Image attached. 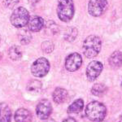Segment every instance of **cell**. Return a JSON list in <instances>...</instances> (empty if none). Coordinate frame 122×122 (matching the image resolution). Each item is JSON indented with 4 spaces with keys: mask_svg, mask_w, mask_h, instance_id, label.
<instances>
[{
    "mask_svg": "<svg viewBox=\"0 0 122 122\" xmlns=\"http://www.w3.org/2000/svg\"><path fill=\"white\" fill-rule=\"evenodd\" d=\"M18 38L21 44L26 45L30 42L31 39H32V35L27 29H21L18 33Z\"/></svg>",
    "mask_w": 122,
    "mask_h": 122,
    "instance_id": "obj_16",
    "label": "cell"
},
{
    "mask_svg": "<svg viewBox=\"0 0 122 122\" xmlns=\"http://www.w3.org/2000/svg\"><path fill=\"white\" fill-rule=\"evenodd\" d=\"M107 7V0H90L88 4V11L92 16L98 17L105 12Z\"/></svg>",
    "mask_w": 122,
    "mask_h": 122,
    "instance_id": "obj_6",
    "label": "cell"
},
{
    "mask_svg": "<svg viewBox=\"0 0 122 122\" xmlns=\"http://www.w3.org/2000/svg\"><path fill=\"white\" fill-rule=\"evenodd\" d=\"M29 2H30L31 3H38V2H40L41 0H29Z\"/></svg>",
    "mask_w": 122,
    "mask_h": 122,
    "instance_id": "obj_25",
    "label": "cell"
},
{
    "mask_svg": "<svg viewBox=\"0 0 122 122\" xmlns=\"http://www.w3.org/2000/svg\"><path fill=\"white\" fill-rule=\"evenodd\" d=\"M102 42L98 36L90 35L85 39L83 42V53L87 58H94L99 55L101 50Z\"/></svg>",
    "mask_w": 122,
    "mask_h": 122,
    "instance_id": "obj_1",
    "label": "cell"
},
{
    "mask_svg": "<svg viewBox=\"0 0 122 122\" xmlns=\"http://www.w3.org/2000/svg\"><path fill=\"white\" fill-rule=\"evenodd\" d=\"M63 122H76V121L75 119H73V118L69 117V118H67V119H65Z\"/></svg>",
    "mask_w": 122,
    "mask_h": 122,
    "instance_id": "obj_24",
    "label": "cell"
},
{
    "mask_svg": "<svg viewBox=\"0 0 122 122\" xmlns=\"http://www.w3.org/2000/svg\"><path fill=\"white\" fill-rule=\"evenodd\" d=\"M77 36V29L75 27H69L66 29L64 33V39L68 42L74 41Z\"/></svg>",
    "mask_w": 122,
    "mask_h": 122,
    "instance_id": "obj_18",
    "label": "cell"
},
{
    "mask_svg": "<svg viewBox=\"0 0 122 122\" xmlns=\"http://www.w3.org/2000/svg\"><path fill=\"white\" fill-rule=\"evenodd\" d=\"M107 114V108L102 103L94 101L90 103L86 108V115L92 121H103Z\"/></svg>",
    "mask_w": 122,
    "mask_h": 122,
    "instance_id": "obj_2",
    "label": "cell"
},
{
    "mask_svg": "<svg viewBox=\"0 0 122 122\" xmlns=\"http://www.w3.org/2000/svg\"><path fill=\"white\" fill-rule=\"evenodd\" d=\"M82 64V58L78 53H72L66 58L65 68L68 72H75Z\"/></svg>",
    "mask_w": 122,
    "mask_h": 122,
    "instance_id": "obj_8",
    "label": "cell"
},
{
    "mask_svg": "<svg viewBox=\"0 0 122 122\" xmlns=\"http://www.w3.org/2000/svg\"><path fill=\"white\" fill-rule=\"evenodd\" d=\"M121 119H122V115H121Z\"/></svg>",
    "mask_w": 122,
    "mask_h": 122,
    "instance_id": "obj_30",
    "label": "cell"
},
{
    "mask_svg": "<svg viewBox=\"0 0 122 122\" xmlns=\"http://www.w3.org/2000/svg\"><path fill=\"white\" fill-rule=\"evenodd\" d=\"M50 70V63L46 58H39L31 66V72L36 77H43Z\"/></svg>",
    "mask_w": 122,
    "mask_h": 122,
    "instance_id": "obj_5",
    "label": "cell"
},
{
    "mask_svg": "<svg viewBox=\"0 0 122 122\" xmlns=\"http://www.w3.org/2000/svg\"><path fill=\"white\" fill-rule=\"evenodd\" d=\"M0 42H1V36H0Z\"/></svg>",
    "mask_w": 122,
    "mask_h": 122,
    "instance_id": "obj_29",
    "label": "cell"
},
{
    "mask_svg": "<svg viewBox=\"0 0 122 122\" xmlns=\"http://www.w3.org/2000/svg\"><path fill=\"white\" fill-rule=\"evenodd\" d=\"M46 30L47 32H51V34H56L59 31L58 25L53 21H48L46 25Z\"/></svg>",
    "mask_w": 122,
    "mask_h": 122,
    "instance_id": "obj_21",
    "label": "cell"
},
{
    "mask_svg": "<svg viewBox=\"0 0 122 122\" xmlns=\"http://www.w3.org/2000/svg\"><path fill=\"white\" fill-rule=\"evenodd\" d=\"M8 55L12 60H19L22 57V51L18 46H12L10 47Z\"/></svg>",
    "mask_w": 122,
    "mask_h": 122,
    "instance_id": "obj_17",
    "label": "cell"
},
{
    "mask_svg": "<svg viewBox=\"0 0 122 122\" xmlns=\"http://www.w3.org/2000/svg\"><path fill=\"white\" fill-rule=\"evenodd\" d=\"M119 122H122V119H121V121H120Z\"/></svg>",
    "mask_w": 122,
    "mask_h": 122,
    "instance_id": "obj_28",
    "label": "cell"
},
{
    "mask_svg": "<svg viewBox=\"0 0 122 122\" xmlns=\"http://www.w3.org/2000/svg\"><path fill=\"white\" fill-rule=\"evenodd\" d=\"M42 89V83L38 80H32L27 85V90L32 93H37Z\"/></svg>",
    "mask_w": 122,
    "mask_h": 122,
    "instance_id": "obj_19",
    "label": "cell"
},
{
    "mask_svg": "<svg viewBox=\"0 0 122 122\" xmlns=\"http://www.w3.org/2000/svg\"><path fill=\"white\" fill-rule=\"evenodd\" d=\"M84 107V102L82 99H76L73 102L68 108V113H79L82 111Z\"/></svg>",
    "mask_w": 122,
    "mask_h": 122,
    "instance_id": "obj_15",
    "label": "cell"
},
{
    "mask_svg": "<svg viewBox=\"0 0 122 122\" xmlns=\"http://www.w3.org/2000/svg\"><path fill=\"white\" fill-rule=\"evenodd\" d=\"M75 13L74 3L72 0H59L57 5V15L60 20L68 22Z\"/></svg>",
    "mask_w": 122,
    "mask_h": 122,
    "instance_id": "obj_3",
    "label": "cell"
},
{
    "mask_svg": "<svg viewBox=\"0 0 122 122\" xmlns=\"http://www.w3.org/2000/svg\"><path fill=\"white\" fill-rule=\"evenodd\" d=\"M18 3L19 0H3V4L7 8H13Z\"/></svg>",
    "mask_w": 122,
    "mask_h": 122,
    "instance_id": "obj_23",
    "label": "cell"
},
{
    "mask_svg": "<svg viewBox=\"0 0 122 122\" xmlns=\"http://www.w3.org/2000/svg\"><path fill=\"white\" fill-rule=\"evenodd\" d=\"M103 66L99 61L94 60L90 62L86 68V76L90 81H94L102 72Z\"/></svg>",
    "mask_w": 122,
    "mask_h": 122,
    "instance_id": "obj_7",
    "label": "cell"
},
{
    "mask_svg": "<svg viewBox=\"0 0 122 122\" xmlns=\"http://www.w3.org/2000/svg\"><path fill=\"white\" fill-rule=\"evenodd\" d=\"M15 121L16 122H32V115L25 108H20L15 113Z\"/></svg>",
    "mask_w": 122,
    "mask_h": 122,
    "instance_id": "obj_11",
    "label": "cell"
},
{
    "mask_svg": "<svg viewBox=\"0 0 122 122\" xmlns=\"http://www.w3.org/2000/svg\"><path fill=\"white\" fill-rule=\"evenodd\" d=\"M105 91H106V87L103 84L94 85V86L91 89V93L93 94L94 95H96V96L102 95Z\"/></svg>",
    "mask_w": 122,
    "mask_h": 122,
    "instance_id": "obj_20",
    "label": "cell"
},
{
    "mask_svg": "<svg viewBox=\"0 0 122 122\" xmlns=\"http://www.w3.org/2000/svg\"><path fill=\"white\" fill-rule=\"evenodd\" d=\"M68 91L65 89H64V88L60 87L56 88L52 94L53 100H54L55 103L58 104L64 103L67 100V99H68Z\"/></svg>",
    "mask_w": 122,
    "mask_h": 122,
    "instance_id": "obj_12",
    "label": "cell"
},
{
    "mask_svg": "<svg viewBox=\"0 0 122 122\" xmlns=\"http://www.w3.org/2000/svg\"><path fill=\"white\" fill-rule=\"evenodd\" d=\"M109 64L112 68H120L122 66V52L117 51L113 52L109 57Z\"/></svg>",
    "mask_w": 122,
    "mask_h": 122,
    "instance_id": "obj_14",
    "label": "cell"
},
{
    "mask_svg": "<svg viewBox=\"0 0 122 122\" xmlns=\"http://www.w3.org/2000/svg\"><path fill=\"white\" fill-rule=\"evenodd\" d=\"M121 85H122V83H121Z\"/></svg>",
    "mask_w": 122,
    "mask_h": 122,
    "instance_id": "obj_31",
    "label": "cell"
},
{
    "mask_svg": "<svg viewBox=\"0 0 122 122\" xmlns=\"http://www.w3.org/2000/svg\"><path fill=\"white\" fill-rule=\"evenodd\" d=\"M98 122H107V121H103H103H98Z\"/></svg>",
    "mask_w": 122,
    "mask_h": 122,
    "instance_id": "obj_27",
    "label": "cell"
},
{
    "mask_svg": "<svg viewBox=\"0 0 122 122\" xmlns=\"http://www.w3.org/2000/svg\"><path fill=\"white\" fill-rule=\"evenodd\" d=\"M46 122H56V121H55L54 120H52V119H47Z\"/></svg>",
    "mask_w": 122,
    "mask_h": 122,
    "instance_id": "obj_26",
    "label": "cell"
},
{
    "mask_svg": "<svg viewBox=\"0 0 122 122\" xmlns=\"http://www.w3.org/2000/svg\"><path fill=\"white\" fill-rule=\"evenodd\" d=\"M11 112L5 103H0V122H11Z\"/></svg>",
    "mask_w": 122,
    "mask_h": 122,
    "instance_id": "obj_13",
    "label": "cell"
},
{
    "mask_svg": "<svg viewBox=\"0 0 122 122\" xmlns=\"http://www.w3.org/2000/svg\"><path fill=\"white\" fill-rule=\"evenodd\" d=\"M43 27H44V20L42 17L38 15L30 17L28 23L29 30L32 32H39L40 30H42Z\"/></svg>",
    "mask_w": 122,
    "mask_h": 122,
    "instance_id": "obj_10",
    "label": "cell"
},
{
    "mask_svg": "<svg viewBox=\"0 0 122 122\" xmlns=\"http://www.w3.org/2000/svg\"><path fill=\"white\" fill-rule=\"evenodd\" d=\"M52 107L50 102L46 99H42L37 106L36 113L41 120H47L51 114Z\"/></svg>",
    "mask_w": 122,
    "mask_h": 122,
    "instance_id": "obj_9",
    "label": "cell"
},
{
    "mask_svg": "<svg viewBox=\"0 0 122 122\" xmlns=\"http://www.w3.org/2000/svg\"><path fill=\"white\" fill-rule=\"evenodd\" d=\"M29 13L23 7H20L14 10L11 15V23L15 28L21 29L28 25L29 21Z\"/></svg>",
    "mask_w": 122,
    "mask_h": 122,
    "instance_id": "obj_4",
    "label": "cell"
},
{
    "mask_svg": "<svg viewBox=\"0 0 122 122\" xmlns=\"http://www.w3.org/2000/svg\"><path fill=\"white\" fill-rule=\"evenodd\" d=\"M42 49L45 53H51L54 50V44L51 41H46L42 44Z\"/></svg>",
    "mask_w": 122,
    "mask_h": 122,
    "instance_id": "obj_22",
    "label": "cell"
}]
</instances>
